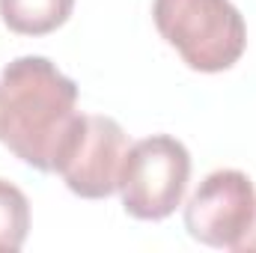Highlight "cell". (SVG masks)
I'll return each mask as SVG.
<instances>
[{
	"label": "cell",
	"mask_w": 256,
	"mask_h": 253,
	"mask_svg": "<svg viewBox=\"0 0 256 253\" xmlns=\"http://www.w3.org/2000/svg\"><path fill=\"white\" fill-rule=\"evenodd\" d=\"M78 84L48 57H18L0 74V143L39 173H57L80 126Z\"/></svg>",
	"instance_id": "1"
},
{
	"label": "cell",
	"mask_w": 256,
	"mask_h": 253,
	"mask_svg": "<svg viewBox=\"0 0 256 253\" xmlns=\"http://www.w3.org/2000/svg\"><path fill=\"white\" fill-rule=\"evenodd\" d=\"M27 232H30V202L24 190L0 179V250H21L27 242Z\"/></svg>",
	"instance_id": "7"
},
{
	"label": "cell",
	"mask_w": 256,
	"mask_h": 253,
	"mask_svg": "<svg viewBox=\"0 0 256 253\" xmlns=\"http://www.w3.org/2000/svg\"><path fill=\"white\" fill-rule=\"evenodd\" d=\"M152 18L167 45L194 72H226L248 48L244 18L230 0H155Z\"/></svg>",
	"instance_id": "2"
},
{
	"label": "cell",
	"mask_w": 256,
	"mask_h": 253,
	"mask_svg": "<svg viewBox=\"0 0 256 253\" xmlns=\"http://www.w3.org/2000/svg\"><path fill=\"white\" fill-rule=\"evenodd\" d=\"M128 152V134L114 116L84 114L72 143L66 146L57 173L66 188L84 200H104L120 190Z\"/></svg>",
	"instance_id": "5"
},
{
	"label": "cell",
	"mask_w": 256,
	"mask_h": 253,
	"mask_svg": "<svg viewBox=\"0 0 256 253\" xmlns=\"http://www.w3.org/2000/svg\"><path fill=\"white\" fill-rule=\"evenodd\" d=\"M238 250H256V218H254V226H250V232H248V236H244V242H242V244H238Z\"/></svg>",
	"instance_id": "8"
},
{
	"label": "cell",
	"mask_w": 256,
	"mask_h": 253,
	"mask_svg": "<svg viewBox=\"0 0 256 253\" xmlns=\"http://www.w3.org/2000/svg\"><path fill=\"white\" fill-rule=\"evenodd\" d=\"M191 152L170 134H152L131 143L126 152L120 196L131 218L164 220L170 218L188 190Z\"/></svg>",
	"instance_id": "3"
},
{
	"label": "cell",
	"mask_w": 256,
	"mask_h": 253,
	"mask_svg": "<svg viewBox=\"0 0 256 253\" xmlns=\"http://www.w3.org/2000/svg\"><path fill=\"white\" fill-rule=\"evenodd\" d=\"M74 0H0V18L12 33L45 36L63 27Z\"/></svg>",
	"instance_id": "6"
},
{
	"label": "cell",
	"mask_w": 256,
	"mask_h": 253,
	"mask_svg": "<svg viewBox=\"0 0 256 253\" xmlns=\"http://www.w3.org/2000/svg\"><path fill=\"white\" fill-rule=\"evenodd\" d=\"M256 218V188L242 170H214L185 206V230L194 242L238 250Z\"/></svg>",
	"instance_id": "4"
}]
</instances>
